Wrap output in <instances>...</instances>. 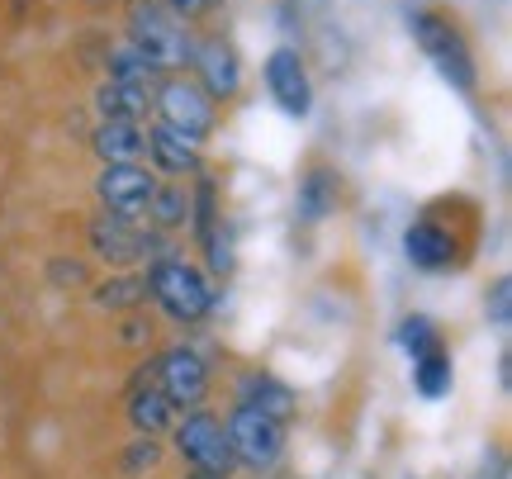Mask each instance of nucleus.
Wrapping results in <instances>:
<instances>
[{
	"mask_svg": "<svg viewBox=\"0 0 512 479\" xmlns=\"http://www.w3.org/2000/svg\"><path fill=\"white\" fill-rule=\"evenodd\" d=\"M152 110H157L162 124L181 129L195 143H204L214 133V124H219V100H209L200 81H185V76H166L162 86L152 91Z\"/></svg>",
	"mask_w": 512,
	"mask_h": 479,
	"instance_id": "nucleus-5",
	"label": "nucleus"
},
{
	"mask_svg": "<svg viewBox=\"0 0 512 479\" xmlns=\"http://www.w3.org/2000/svg\"><path fill=\"white\" fill-rule=\"evenodd\" d=\"M394 342H399V347L408 351V356H422V351H437V347H441L437 323H432V318H422V314L403 318L399 332H394Z\"/></svg>",
	"mask_w": 512,
	"mask_h": 479,
	"instance_id": "nucleus-22",
	"label": "nucleus"
},
{
	"mask_svg": "<svg viewBox=\"0 0 512 479\" xmlns=\"http://www.w3.org/2000/svg\"><path fill=\"white\" fill-rule=\"evenodd\" d=\"M223 432H228V446H233V461L247 465V470H271L285 456V423L252 404L233 408Z\"/></svg>",
	"mask_w": 512,
	"mask_h": 479,
	"instance_id": "nucleus-4",
	"label": "nucleus"
},
{
	"mask_svg": "<svg viewBox=\"0 0 512 479\" xmlns=\"http://www.w3.org/2000/svg\"><path fill=\"white\" fill-rule=\"evenodd\" d=\"M451 356L446 351H422V356H413V385H418L422 399H446L451 394Z\"/></svg>",
	"mask_w": 512,
	"mask_h": 479,
	"instance_id": "nucleus-18",
	"label": "nucleus"
},
{
	"mask_svg": "<svg viewBox=\"0 0 512 479\" xmlns=\"http://www.w3.org/2000/svg\"><path fill=\"white\" fill-rule=\"evenodd\" d=\"M190 479H228V475H209V470H195Z\"/></svg>",
	"mask_w": 512,
	"mask_h": 479,
	"instance_id": "nucleus-27",
	"label": "nucleus"
},
{
	"mask_svg": "<svg viewBox=\"0 0 512 479\" xmlns=\"http://www.w3.org/2000/svg\"><path fill=\"white\" fill-rule=\"evenodd\" d=\"M147 295V280H133V276H114L95 290V304L100 309H138Z\"/></svg>",
	"mask_w": 512,
	"mask_h": 479,
	"instance_id": "nucleus-21",
	"label": "nucleus"
},
{
	"mask_svg": "<svg viewBox=\"0 0 512 479\" xmlns=\"http://www.w3.org/2000/svg\"><path fill=\"white\" fill-rule=\"evenodd\" d=\"M147 157H152L157 171H166V176H195V171H200V143L185 138L181 129L162 124V119L147 129Z\"/></svg>",
	"mask_w": 512,
	"mask_h": 479,
	"instance_id": "nucleus-15",
	"label": "nucleus"
},
{
	"mask_svg": "<svg viewBox=\"0 0 512 479\" xmlns=\"http://www.w3.org/2000/svg\"><path fill=\"white\" fill-rule=\"evenodd\" d=\"M147 290H152V299H157L176 323H200V318L214 309V290H209V280H204L190 261H176V257L152 261V271H147Z\"/></svg>",
	"mask_w": 512,
	"mask_h": 479,
	"instance_id": "nucleus-3",
	"label": "nucleus"
},
{
	"mask_svg": "<svg viewBox=\"0 0 512 479\" xmlns=\"http://www.w3.org/2000/svg\"><path fill=\"white\" fill-rule=\"evenodd\" d=\"M157 190V176L138 162H105L100 181H95V195L110 214H124V219H138L147 214V200Z\"/></svg>",
	"mask_w": 512,
	"mask_h": 479,
	"instance_id": "nucleus-7",
	"label": "nucleus"
},
{
	"mask_svg": "<svg viewBox=\"0 0 512 479\" xmlns=\"http://www.w3.org/2000/svg\"><path fill=\"white\" fill-rule=\"evenodd\" d=\"M157 247V238L152 233H143L133 219H124V214H100V219L91 223V252L100 261H110V266H133V261H143L147 252Z\"/></svg>",
	"mask_w": 512,
	"mask_h": 479,
	"instance_id": "nucleus-10",
	"label": "nucleus"
},
{
	"mask_svg": "<svg viewBox=\"0 0 512 479\" xmlns=\"http://www.w3.org/2000/svg\"><path fill=\"white\" fill-rule=\"evenodd\" d=\"M157 5H166L171 15H181V19H195V15H204V10H214L219 0H157Z\"/></svg>",
	"mask_w": 512,
	"mask_h": 479,
	"instance_id": "nucleus-25",
	"label": "nucleus"
},
{
	"mask_svg": "<svg viewBox=\"0 0 512 479\" xmlns=\"http://www.w3.org/2000/svg\"><path fill=\"white\" fill-rule=\"evenodd\" d=\"M162 461V451H157V442H152V432H147L143 442H133V461H128V470H152V465Z\"/></svg>",
	"mask_w": 512,
	"mask_h": 479,
	"instance_id": "nucleus-24",
	"label": "nucleus"
},
{
	"mask_svg": "<svg viewBox=\"0 0 512 479\" xmlns=\"http://www.w3.org/2000/svg\"><path fill=\"white\" fill-rule=\"evenodd\" d=\"M147 219L157 228H181L190 219V195H185V181H157L152 200H147Z\"/></svg>",
	"mask_w": 512,
	"mask_h": 479,
	"instance_id": "nucleus-19",
	"label": "nucleus"
},
{
	"mask_svg": "<svg viewBox=\"0 0 512 479\" xmlns=\"http://www.w3.org/2000/svg\"><path fill=\"white\" fill-rule=\"evenodd\" d=\"M152 91H157V76H110L95 91V105L105 119H143L152 110Z\"/></svg>",
	"mask_w": 512,
	"mask_h": 479,
	"instance_id": "nucleus-14",
	"label": "nucleus"
},
{
	"mask_svg": "<svg viewBox=\"0 0 512 479\" xmlns=\"http://www.w3.org/2000/svg\"><path fill=\"white\" fill-rule=\"evenodd\" d=\"M95 152H100V162H138L147 152L143 119H100V129H95Z\"/></svg>",
	"mask_w": 512,
	"mask_h": 479,
	"instance_id": "nucleus-16",
	"label": "nucleus"
},
{
	"mask_svg": "<svg viewBox=\"0 0 512 479\" xmlns=\"http://www.w3.org/2000/svg\"><path fill=\"white\" fill-rule=\"evenodd\" d=\"M299 15H318V10H328V0H290Z\"/></svg>",
	"mask_w": 512,
	"mask_h": 479,
	"instance_id": "nucleus-26",
	"label": "nucleus"
},
{
	"mask_svg": "<svg viewBox=\"0 0 512 479\" xmlns=\"http://www.w3.org/2000/svg\"><path fill=\"white\" fill-rule=\"evenodd\" d=\"M200 86L209 91V100H233L242 91V57L228 38H204L200 48H190Z\"/></svg>",
	"mask_w": 512,
	"mask_h": 479,
	"instance_id": "nucleus-12",
	"label": "nucleus"
},
{
	"mask_svg": "<svg viewBox=\"0 0 512 479\" xmlns=\"http://www.w3.org/2000/svg\"><path fill=\"white\" fill-rule=\"evenodd\" d=\"M266 91H271V100L290 114V119H309L313 86H309V72H304L299 48H275V53L266 57Z\"/></svg>",
	"mask_w": 512,
	"mask_h": 479,
	"instance_id": "nucleus-8",
	"label": "nucleus"
},
{
	"mask_svg": "<svg viewBox=\"0 0 512 479\" xmlns=\"http://www.w3.org/2000/svg\"><path fill=\"white\" fill-rule=\"evenodd\" d=\"M171 413H176V404H171L157 385L138 389V394H133V408H128V418H133L138 432H162V427L171 423Z\"/></svg>",
	"mask_w": 512,
	"mask_h": 479,
	"instance_id": "nucleus-20",
	"label": "nucleus"
},
{
	"mask_svg": "<svg viewBox=\"0 0 512 479\" xmlns=\"http://www.w3.org/2000/svg\"><path fill=\"white\" fill-rule=\"evenodd\" d=\"M152 370H157V389H162L176 408L204 404V394H209V366H204L190 347H171Z\"/></svg>",
	"mask_w": 512,
	"mask_h": 479,
	"instance_id": "nucleus-9",
	"label": "nucleus"
},
{
	"mask_svg": "<svg viewBox=\"0 0 512 479\" xmlns=\"http://www.w3.org/2000/svg\"><path fill=\"white\" fill-rule=\"evenodd\" d=\"M460 238L446 228V223L437 219H418L408 233H403V257H408V266H418V271H451V266H460Z\"/></svg>",
	"mask_w": 512,
	"mask_h": 479,
	"instance_id": "nucleus-11",
	"label": "nucleus"
},
{
	"mask_svg": "<svg viewBox=\"0 0 512 479\" xmlns=\"http://www.w3.org/2000/svg\"><path fill=\"white\" fill-rule=\"evenodd\" d=\"M242 404H252V408H261V413H271V418L285 423L294 413V389L271 380V375H247V380H242Z\"/></svg>",
	"mask_w": 512,
	"mask_h": 479,
	"instance_id": "nucleus-17",
	"label": "nucleus"
},
{
	"mask_svg": "<svg viewBox=\"0 0 512 479\" xmlns=\"http://www.w3.org/2000/svg\"><path fill=\"white\" fill-rule=\"evenodd\" d=\"M128 48L143 57L152 72H176L190 57V34H185V19L171 15L157 0H138L133 15H128Z\"/></svg>",
	"mask_w": 512,
	"mask_h": 479,
	"instance_id": "nucleus-2",
	"label": "nucleus"
},
{
	"mask_svg": "<svg viewBox=\"0 0 512 479\" xmlns=\"http://www.w3.org/2000/svg\"><path fill=\"white\" fill-rule=\"evenodd\" d=\"M484 309H489V318H494L498 328H508V318H512V280L508 276L494 280V290H489V299H484Z\"/></svg>",
	"mask_w": 512,
	"mask_h": 479,
	"instance_id": "nucleus-23",
	"label": "nucleus"
},
{
	"mask_svg": "<svg viewBox=\"0 0 512 479\" xmlns=\"http://www.w3.org/2000/svg\"><path fill=\"white\" fill-rule=\"evenodd\" d=\"M342 204V171L332 162H309L304 176H299V190H294V209L304 223H323L337 214Z\"/></svg>",
	"mask_w": 512,
	"mask_h": 479,
	"instance_id": "nucleus-13",
	"label": "nucleus"
},
{
	"mask_svg": "<svg viewBox=\"0 0 512 479\" xmlns=\"http://www.w3.org/2000/svg\"><path fill=\"white\" fill-rule=\"evenodd\" d=\"M176 451H181L185 461L195 465V470H209V475H228L233 470V446H228V432L214 413H185V423L176 427Z\"/></svg>",
	"mask_w": 512,
	"mask_h": 479,
	"instance_id": "nucleus-6",
	"label": "nucleus"
},
{
	"mask_svg": "<svg viewBox=\"0 0 512 479\" xmlns=\"http://www.w3.org/2000/svg\"><path fill=\"white\" fill-rule=\"evenodd\" d=\"M408 29L418 38V48L427 53V62L441 72V81H451L456 91L475 95L479 86V67H475V48L470 38L460 34V24L441 10H413L408 15Z\"/></svg>",
	"mask_w": 512,
	"mask_h": 479,
	"instance_id": "nucleus-1",
	"label": "nucleus"
}]
</instances>
